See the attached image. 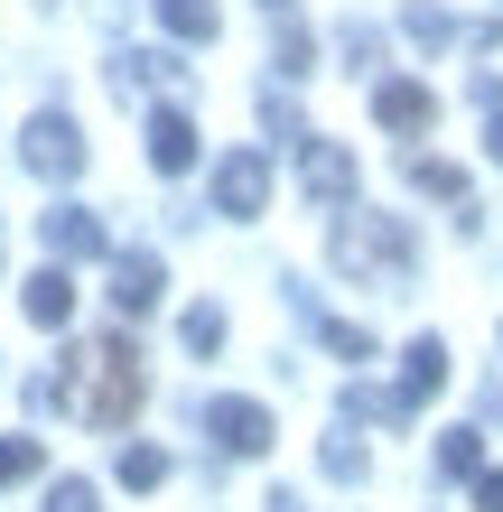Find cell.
Instances as JSON below:
<instances>
[{"mask_svg": "<svg viewBox=\"0 0 503 512\" xmlns=\"http://www.w3.org/2000/svg\"><path fill=\"white\" fill-rule=\"evenodd\" d=\"M75 364V382H66V401L94 419V429H122V419L140 410V354H131V336H103V345H84V354H66Z\"/></svg>", "mask_w": 503, "mask_h": 512, "instance_id": "6da1fadb", "label": "cell"}, {"mask_svg": "<svg viewBox=\"0 0 503 512\" xmlns=\"http://www.w3.org/2000/svg\"><path fill=\"white\" fill-rule=\"evenodd\" d=\"M336 270H354V280H401L410 270V233H401V215H345L336 205Z\"/></svg>", "mask_w": 503, "mask_h": 512, "instance_id": "7a4b0ae2", "label": "cell"}, {"mask_svg": "<svg viewBox=\"0 0 503 512\" xmlns=\"http://www.w3.org/2000/svg\"><path fill=\"white\" fill-rule=\"evenodd\" d=\"M261 205H271V159H261V149H224V168H215V215L252 224Z\"/></svg>", "mask_w": 503, "mask_h": 512, "instance_id": "3957f363", "label": "cell"}, {"mask_svg": "<svg viewBox=\"0 0 503 512\" xmlns=\"http://www.w3.org/2000/svg\"><path fill=\"white\" fill-rule=\"evenodd\" d=\"M19 168H38V177H75V168H84V131L66 122V112H38V122L19 131Z\"/></svg>", "mask_w": 503, "mask_h": 512, "instance_id": "277c9868", "label": "cell"}, {"mask_svg": "<svg viewBox=\"0 0 503 512\" xmlns=\"http://www.w3.org/2000/svg\"><path fill=\"white\" fill-rule=\"evenodd\" d=\"M438 382H448V345H438V336H420V345L401 354V382L382 391V419H410V410H420Z\"/></svg>", "mask_w": 503, "mask_h": 512, "instance_id": "5b68a950", "label": "cell"}, {"mask_svg": "<svg viewBox=\"0 0 503 512\" xmlns=\"http://www.w3.org/2000/svg\"><path fill=\"white\" fill-rule=\"evenodd\" d=\"M373 122L401 131V140H420V131L438 122V94H429V84H410V75H382V84H373Z\"/></svg>", "mask_w": 503, "mask_h": 512, "instance_id": "8992f818", "label": "cell"}, {"mask_svg": "<svg viewBox=\"0 0 503 512\" xmlns=\"http://www.w3.org/2000/svg\"><path fill=\"white\" fill-rule=\"evenodd\" d=\"M205 429H215L224 457H261V447H271V410H261V401H233V391H224V401H205Z\"/></svg>", "mask_w": 503, "mask_h": 512, "instance_id": "52a82bcc", "label": "cell"}, {"mask_svg": "<svg viewBox=\"0 0 503 512\" xmlns=\"http://www.w3.org/2000/svg\"><path fill=\"white\" fill-rule=\"evenodd\" d=\"M299 187H308L317 205H345V196H354V159H345L336 140H299Z\"/></svg>", "mask_w": 503, "mask_h": 512, "instance_id": "ba28073f", "label": "cell"}, {"mask_svg": "<svg viewBox=\"0 0 503 512\" xmlns=\"http://www.w3.org/2000/svg\"><path fill=\"white\" fill-rule=\"evenodd\" d=\"M159 289H168L159 252H122V261H112V308H122V317H150V308H159Z\"/></svg>", "mask_w": 503, "mask_h": 512, "instance_id": "9c48e42d", "label": "cell"}, {"mask_svg": "<svg viewBox=\"0 0 503 512\" xmlns=\"http://www.w3.org/2000/svg\"><path fill=\"white\" fill-rule=\"evenodd\" d=\"M47 252H56V261H103V252H112V243H103V215L56 205V215H47Z\"/></svg>", "mask_w": 503, "mask_h": 512, "instance_id": "30bf717a", "label": "cell"}, {"mask_svg": "<svg viewBox=\"0 0 503 512\" xmlns=\"http://www.w3.org/2000/svg\"><path fill=\"white\" fill-rule=\"evenodd\" d=\"M150 168L159 177H187L196 168V122H187V112H150Z\"/></svg>", "mask_w": 503, "mask_h": 512, "instance_id": "8fae6325", "label": "cell"}, {"mask_svg": "<svg viewBox=\"0 0 503 512\" xmlns=\"http://www.w3.org/2000/svg\"><path fill=\"white\" fill-rule=\"evenodd\" d=\"M410 187H420V196H448V205H457V224L476 233V196H466V177H457L448 159H410Z\"/></svg>", "mask_w": 503, "mask_h": 512, "instance_id": "7c38bea8", "label": "cell"}, {"mask_svg": "<svg viewBox=\"0 0 503 512\" xmlns=\"http://www.w3.org/2000/svg\"><path fill=\"white\" fill-rule=\"evenodd\" d=\"M19 308L38 317V326H66L75 317V280H66V270H38V280L19 289Z\"/></svg>", "mask_w": 503, "mask_h": 512, "instance_id": "4fadbf2b", "label": "cell"}, {"mask_svg": "<svg viewBox=\"0 0 503 512\" xmlns=\"http://www.w3.org/2000/svg\"><path fill=\"white\" fill-rule=\"evenodd\" d=\"M159 28H168V38H187V47H205L224 28V10H215V0H159Z\"/></svg>", "mask_w": 503, "mask_h": 512, "instance_id": "5bb4252c", "label": "cell"}, {"mask_svg": "<svg viewBox=\"0 0 503 512\" xmlns=\"http://www.w3.org/2000/svg\"><path fill=\"white\" fill-rule=\"evenodd\" d=\"M401 28H410V47H457V38H466V28L438 10V0H410V10H401Z\"/></svg>", "mask_w": 503, "mask_h": 512, "instance_id": "9a60e30c", "label": "cell"}, {"mask_svg": "<svg viewBox=\"0 0 503 512\" xmlns=\"http://www.w3.org/2000/svg\"><path fill=\"white\" fill-rule=\"evenodd\" d=\"M438 475L476 485V475H485V438H476V429H448V438H438Z\"/></svg>", "mask_w": 503, "mask_h": 512, "instance_id": "2e32d148", "label": "cell"}, {"mask_svg": "<svg viewBox=\"0 0 503 512\" xmlns=\"http://www.w3.org/2000/svg\"><path fill=\"white\" fill-rule=\"evenodd\" d=\"M159 75H177V66H168V56H140V47H131V56H112V84H122V94H131V103H140V94H150V84H159Z\"/></svg>", "mask_w": 503, "mask_h": 512, "instance_id": "e0dca14e", "label": "cell"}, {"mask_svg": "<svg viewBox=\"0 0 503 512\" xmlns=\"http://www.w3.org/2000/svg\"><path fill=\"white\" fill-rule=\"evenodd\" d=\"M122 485L131 494H159L168 485V447H122Z\"/></svg>", "mask_w": 503, "mask_h": 512, "instance_id": "ac0fdd59", "label": "cell"}, {"mask_svg": "<svg viewBox=\"0 0 503 512\" xmlns=\"http://www.w3.org/2000/svg\"><path fill=\"white\" fill-rule=\"evenodd\" d=\"M38 466H47V447H38V438H0V494H10V485H28Z\"/></svg>", "mask_w": 503, "mask_h": 512, "instance_id": "d6986e66", "label": "cell"}, {"mask_svg": "<svg viewBox=\"0 0 503 512\" xmlns=\"http://www.w3.org/2000/svg\"><path fill=\"white\" fill-rule=\"evenodd\" d=\"M317 336H327V354H345V364H364V354H373V336H364V326H345V317H317Z\"/></svg>", "mask_w": 503, "mask_h": 512, "instance_id": "ffe728a7", "label": "cell"}, {"mask_svg": "<svg viewBox=\"0 0 503 512\" xmlns=\"http://www.w3.org/2000/svg\"><path fill=\"white\" fill-rule=\"evenodd\" d=\"M280 75H317V38L289 28V19H280Z\"/></svg>", "mask_w": 503, "mask_h": 512, "instance_id": "44dd1931", "label": "cell"}, {"mask_svg": "<svg viewBox=\"0 0 503 512\" xmlns=\"http://www.w3.org/2000/svg\"><path fill=\"white\" fill-rule=\"evenodd\" d=\"M177 336H187V354H215V345H224V308H187Z\"/></svg>", "mask_w": 503, "mask_h": 512, "instance_id": "7402d4cb", "label": "cell"}, {"mask_svg": "<svg viewBox=\"0 0 503 512\" xmlns=\"http://www.w3.org/2000/svg\"><path fill=\"white\" fill-rule=\"evenodd\" d=\"M47 512H103V494L84 485V475H56V485H47Z\"/></svg>", "mask_w": 503, "mask_h": 512, "instance_id": "603a6c76", "label": "cell"}, {"mask_svg": "<svg viewBox=\"0 0 503 512\" xmlns=\"http://www.w3.org/2000/svg\"><path fill=\"white\" fill-rule=\"evenodd\" d=\"M317 457H327V475H336V485H364V447H354V438H327Z\"/></svg>", "mask_w": 503, "mask_h": 512, "instance_id": "cb8c5ba5", "label": "cell"}, {"mask_svg": "<svg viewBox=\"0 0 503 512\" xmlns=\"http://www.w3.org/2000/svg\"><path fill=\"white\" fill-rule=\"evenodd\" d=\"M476 512H503V475H494V466L476 475Z\"/></svg>", "mask_w": 503, "mask_h": 512, "instance_id": "d4e9b609", "label": "cell"}, {"mask_svg": "<svg viewBox=\"0 0 503 512\" xmlns=\"http://www.w3.org/2000/svg\"><path fill=\"white\" fill-rule=\"evenodd\" d=\"M485 149H494V168H503V112H494V122H485Z\"/></svg>", "mask_w": 503, "mask_h": 512, "instance_id": "484cf974", "label": "cell"}, {"mask_svg": "<svg viewBox=\"0 0 503 512\" xmlns=\"http://www.w3.org/2000/svg\"><path fill=\"white\" fill-rule=\"evenodd\" d=\"M261 10H271V19H289V0H261Z\"/></svg>", "mask_w": 503, "mask_h": 512, "instance_id": "4316f807", "label": "cell"}, {"mask_svg": "<svg viewBox=\"0 0 503 512\" xmlns=\"http://www.w3.org/2000/svg\"><path fill=\"white\" fill-rule=\"evenodd\" d=\"M271 512H299V494H280V503H271Z\"/></svg>", "mask_w": 503, "mask_h": 512, "instance_id": "83f0119b", "label": "cell"}]
</instances>
